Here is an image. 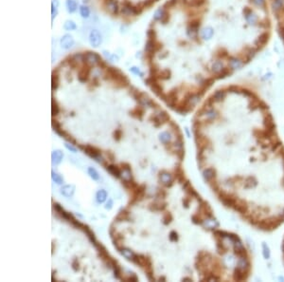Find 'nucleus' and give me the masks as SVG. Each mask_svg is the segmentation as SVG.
I'll return each instance as SVG.
<instances>
[{"mask_svg": "<svg viewBox=\"0 0 284 282\" xmlns=\"http://www.w3.org/2000/svg\"><path fill=\"white\" fill-rule=\"evenodd\" d=\"M89 43L93 48H99L102 43V35L100 30L94 29L89 33Z\"/></svg>", "mask_w": 284, "mask_h": 282, "instance_id": "39448f33", "label": "nucleus"}, {"mask_svg": "<svg viewBox=\"0 0 284 282\" xmlns=\"http://www.w3.org/2000/svg\"><path fill=\"white\" fill-rule=\"evenodd\" d=\"M147 36H148L149 39H152V40H155L156 33H155L154 30H147Z\"/></svg>", "mask_w": 284, "mask_h": 282, "instance_id": "c85d7f7f", "label": "nucleus"}, {"mask_svg": "<svg viewBox=\"0 0 284 282\" xmlns=\"http://www.w3.org/2000/svg\"><path fill=\"white\" fill-rule=\"evenodd\" d=\"M120 252H121V254L123 255L124 257H126L128 260H131V261H133L134 257H135V256H136V254L134 253L132 250L127 249V248H122L120 250Z\"/></svg>", "mask_w": 284, "mask_h": 282, "instance_id": "f3484780", "label": "nucleus"}, {"mask_svg": "<svg viewBox=\"0 0 284 282\" xmlns=\"http://www.w3.org/2000/svg\"><path fill=\"white\" fill-rule=\"evenodd\" d=\"M83 1L84 3H87V2H89V1H90V0H83Z\"/></svg>", "mask_w": 284, "mask_h": 282, "instance_id": "a19ab883", "label": "nucleus"}, {"mask_svg": "<svg viewBox=\"0 0 284 282\" xmlns=\"http://www.w3.org/2000/svg\"><path fill=\"white\" fill-rule=\"evenodd\" d=\"M144 113H145V109L142 107V106H137L136 108H134L133 110L130 111V115L133 117V118H136L138 120H142Z\"/></svg>", "mask_w": 284, "mask_h": 282, "instance_id": "9d476101", "label": "nucleus"}, {"mask_svg": "<svg viewBox=\"0 0 284 282\" xmlns=\"http://www.w3.org/2000/svg\"><path fill=\"white\" fill-rule=\"evenodd\" d=\"M113 136H114V139L118 142V141H120L122 137V131L120 129H116L113 133Z\"/></svg>", "mask_w": 284, "mask_h": 282, "instance_id": "bb28decb", "label": "nucleus"}, {"mask_svg": "<svg viewBox=\"0 0 284 282\" xmlns=\"http://www.w3.org/2000/svg\"><path fill=\"white\" fill-rule=\"evenodd\" d=\"M130 70H131V71H132L134 74H137V75H139V76H143V73H142V72L140 71V69H139L138 68H137V67H132V68H130Z\"/></svg>", "mask_w": 284, "mask_h": 282, "instance_id": "7c9ffc66", "label": "nucleus"}, {"mask_svg": "<svg viewBox=\"0 0 284 282\" xmlns=\"http://www.w3.org/2000/svg\"><path fill=\"white\" fill-rule=\"evenodd\" d=\"M51 14H52V19H54L58 14V7H56L53 4H51Z\"/></svg>", "mask_w": 284, "mask_h": 282, "instance_id": "c756f323", "label": "nucleus"}, {"mask_svg": "<svg viewBox=\"0 0 284 282\" xmlns=\"http://www.w3.org/2000/svg\"><path fill=\"white\" fill-rule=\"evenodd\" d=\"M62 158H63V154H62V152L61 151H54L53 152V154H52V159H53V162H55V163H59L60 162H61V160H62Z\"/></svg>", "mask_w": 284, "mask_h": 282, "instance_id": "5701e85b", "label": "nucleus"}, {"mask_svg": "<svg viewBox=\"0 0 284 282\" xmlns=\"http://www.w3.org/2000/svg\"><path fill=\"white\" fill-rule=\"evenodd\" d=\"M79 12H80V15L84 18V19H87L89 18L90 16V9L85 5H81L80 8H79Z\"/></svg>", "mask_w": 284, "mask_h": 282, "instance_id": "dca6fc26", "label": "nucleus"}, {"mask_svg": "<svg viewBox=\"0 0 284 282\" xmlns=\"http://www.w3.org/2000/svg\"><path fill=\"white\" fill-rule=\"evenodd\" d=\"M72 269H73L75 272H77V271L80 270V264H79L77 258H75V259L72 261Z\"/></svg>", "mask_w": 284, "mask_h": 282, "instance_id": "473e14b6", "label": "nucleus"}, {"mask_svg": "<svg viewBox=\"0 0 284 282\" xmlns=\"http://www.w3.org/2000/svg\"><path fill=\"white\" fill-rule=\"evenodd\" d=\"M80 147L82 149H83L84 153H86L88 156H90L91 158H95L98 159L100 155V150L97 147H94L92 145H80Z\"/></svg>", "mask_w": 284, "mask_h": 282, "instance_id": "6e6552de", "label": "nucleus"}, {"mask_svg": "<svg viewBox=\"0 0 284 282\" xmlns=\"http://www.w3.org/2000/svg\"><path fill=\"white\" fill-rule=\"evenodd\" d=\"M58 85H59V76L57 73H54L52 74V78H51V89L54 90V89H58Z\"/></svg>", "mask_w": 284, "mask_h": 282, "instance_id": "412c9836", "label": "nucleus"}, {"mask_svg": "<svg viewBox=\"0 0 284 282\" xmlns=\"http://www.w3.org/2000/svg\"><path fill=\"white\" fill-rule=\"evenodd\" d=\"M66 147L68 148V149H70V150H72L73 152H75V151H76V149H75V148H74V147H72V146H69L68 144H66Z\"/></svg>", "mask_w": 284, "mask_h": 282, "instance_id": "ea45409f", "label": "nucleus"}, {"mask_svg": "<svg viewBox=\"0 0 284 282\" xmlns=\"http://www.w3.org/2000/svg\"><path fill=\"white\" fill-rule=\"evenodd\" d=\"M82 229H83V230L86 233V235H87V236H88L89 239L93 242V243H94V244L96 243L97 241H96V238H95V235H94V233H93V232L89 229V227H88L87 225H84V224H83V227H82Z\"/></svg>", "mask_w": 284, "mask_h": 282, "instance_id": "6ab92c4d", "label": "nucleus"}, {"mask_svg": "<svg viewBox=\"0 0 284 282\" xmlns=\"http://www.w3.org/2000/svg\"><path fill=\"white\" fill-rule=\"evenodd\" d=\"M197 161L222 204L249 226L284 224V143L270 106L246 84L208 96L192 121Z\"/></svg>", "mask_w": 284, "mask_h": 282, "instance_id": "f257e3e1", "label": "nucleus"}, {"mask_svg": "<svg viewBox=\"0 0 284 282\" xmlns=\"http://www.w3.org/2000/svg\"><path fill=\"white\" fill-rule=\"evenodd\" d=\"M163 12H164V9L163 8H159V9H157L155 12H154V19L155 21H159L162 17L163 15Z\"/></svg>", "mask_w": 284, "mask_h": 282, "instance_id": "a878e982", "label": "nucleus"}, {"mask_svg": "<svg viewBox=\"0 0 284 282\" xmlns=\"http://www.w3.org/2000/svg\"><path fill=\"white\" fill-rule=\"evenodd\" d=\"M77 29L76 23L73 20H66L64 24V30L66 31H72Z\"/></svg>", "mask_w": 284, "mask_h": 282, "instance_id": "a211bd4d", "label": "nucleus"}, {"mask_svg": "<svg viewBox=\"0 0 284 282\" xmlns=\"http://www.w3.org/2000/svg\"><path fill=\"white\" fill-rule=\"evenodd\" d=\"M107 171L110 174H112L114 177L116 178H120L121 175V171L120 169V167H117V165H114V164H110V165H107L106 167Z\"/></svg>", "mask_w": 284, "mask_h": 282, "instance_id": "4468645a", "label": "nucleus"}, {"mask_svg": "<svg viewBox=\"0 0 284 282\" xmlns=\"http://www.w3.org/2000/svg\"><path fill=\"white\" fill-rule=\"evenodd\" d=\"M88 173L90 175V177L93 179H99V174L97 173V171L93 169V168H89L88 169Z\"/></svg>", "mask_w": 284, "mask_h": 282, "instance_id": "cd10ccee", "label": "nucleus"}, {"mask_svg": "<svg viewBox=\"0 0 284 282\" xmlns=\"http://www.w3.org/2000/svg\"><path fill=\"white\" fill-rule=\"evenodd\" d=\"M101 58L97 52L93 51H87L84 53V63L89 66H96V65H100L101 63Z\"/></svg>", "mask_w": 284, "mask_h": 282, "instance_id": "20e7f679", "label": "nucleus"}, {"mask_svg": "<svg viewBox=\"0 0 284 282\" xmlns=\"http://www.w3.org/2000/svg\"><path fill=\"white\" fill-rule=\"evenodd\" d=\"M66 7L69 13H74L78 10V4L76 2V0H66Z\"/></svg>", "mask_w": 284, "mask_h": 282, "instance_id": "f8f14e48", "label": "nucleus"}, {"mask_svg": "<svg viewBox=\"0 0 284 282\" xmlns=\"http://www.w3.org/2000/svg\"><path fill=\"white\" fill-rule=\"evenodd\" d=\"M107 74L108 76L113 79L117 85H120V87H127L129 85V80L126 77L125 74H123L120 69L117 68H107Z\"/></svg>", "mask_w": 284, "mask_h": 282, "instance_id": "f03ea898", "label": "nucleus"}, {"mask_svg": "<svg viewBox=\"0 0 284 282\" xmlns=\"http://www.w3.org/2000/svg\"><path fill=\"white\" fill-rule=\"evenodd\" d=\"M59 112H60V108H59V106L57 104V102L55 101L54 99H52V102H51V113H52V116L58 115Z\"/></svg>", "mask_w": 284, "mask_h": 282, "instance_id": "4be33fe9", "label": "nucleus"}, {"mask_svg": "<svg viewBox=\"0 0 284 282\" xmlns=\"http://www.w3.org/2000/svg\"><path fill=\"white\" fill-rule=\"evenodd\" d=\"M120 165H121L122 170H131V165L127 162H122Z\"/></svg>", "mask_w": 284, "mask_h": 282, "instance_id": "f704fd0d", "label": "nucleus"}, {"mask_svg": "<svg viewBox=\"0 0 284 282\" xmlns=\"http://www.w3.org/2000/svg\"><path fill=\"white\" fill-rule=\"evenodd\" d=\"M52 127L54 128L55 131H57V130L61 129V125H60V124L58 123V121L54 120V119L52 120Z\"/></svg>", "mask_w": 284, "mask_h": 282, "instance_id": "72a5a7b5", "label": "nucleus"}, {"mask_svg": "<svg viewBox=\"0 0 284 282\" xmlns=\"http://www.w3.org/2000/svg\"><path fill=\"white\" fill-rule=\"evenodd\" d=\"M116 221H130V214L128 211H120L115 218Z\"/></svg>", "mask_w": 284, "mask_h": 282, "instance_id": "ddd939ff", "label": "nucleus"}, {"mask_svg": "<svg viewBox=\"0 0 284 282\" xmlns=\"http://www.w3.org/2000/svg\"><path fill=\"white\" fill-rule=\"evenodd\" d=\"M106 6L108 11L113 13V14H117L118 12V4L117 0H106Z\"/></svg>", "mask_w": 284, "mask_h": 282, "instance_id": "9b49d317", "label": "nucleus"}, {"mask_svg": "<svg viewBox=\"0 0 284 282\" xmlns=\"http://www.w3.org/2000/svg\"><path fill=\"white\" fill-rule=\"evenodd\" d=\"M169 239L171 242L176 243V242L179 241V234L175 230H171L169 234Z\"/></svg>", "mask_w": 284, "mask_h": 282, "instance_id": "aec40b11", "label": "nucleus"}, {"mask_svg": "<svg viewBox=\"0 0 284 282\" xmlns=\"http://www.w3.org/2000/svg\"><path fill=\"white\" fill-rule=\"evenodd\" d=\"M126 280L127 281H134V282H137V276L136 275H132V277H127L126 278Z\"/></svg>", "mask_w": 284, "mask_h": 282, "instance_id": "c9c22d12", "label": "nucleus"}, {"mask_svg": "<svg viewBox=\"0 0 284 282\" xmlns=\"http://www.w3.org/2000/svg\"><path fill=\"white\" fill-rule=\"evenodd\" d=\"M90 67H91V66H89V65H87V64H85V65L80 69V71H79L78 77H79V80H80L82 83H85L86 81L88 80L89 73H90Z\"/></svg>", "mask_w": 284, "mask_h": 282, "instance_id": "1a4fd4ad", "label": "nucleus"}, {"mask_svg": "<svg viewBox=\"0 0 284 282\" xmlns=\"http://www.w3.org/2000/svg\"><path fill=\"white\" fill-rule=\"evenodd\" d=\"M113 269H114L115 277L117 278V279H121V270H120V265H118L117 263H116V264L113 266Z\"/></svg>", "mask_w": 284, "mask_h": 282, "instance_id": "393cba45", "label": "nucleus"}, {"mask_svg": "<svg viewBox=\"0 0 284 282\" xmlns=\"http://www.w3.org/2000/svg\"><path fill=\"white\" fill-rule=\"evenodd\" d=\"M52 179H53L54 181L56 182L57 183H63V179H62L58 174L54 173V172H52Z\"/></svg>", "mask_w": 284, "mask_h": 282, "instance_id": "2f4dec72", "label": "nucleus"}, {"mask_svg": "<svg viewBox=\"0 0 284 282\" xmlns=\"http://www.w3.org/2000/svg\"><path fill=\"white\" fill-rule=\"evenodd\" d=\"M121 12L124 15L130 16V15H137V14L140 13V11H138L137 7H134L131 3L125 1L123 4L122 9H121Z\"/></svg>", "mask_w": 284, "mask_h": 282, "instance_id": "423d86ee", "label": "nucleus"}, {"mask_svg": "<svg viewBox=\"0 0 284 282\" xmlns=\"http://www.w3.org/2000/svg\"><path fill=\"white\" fill-rule=\"evenodd\" d=\"M281 250H282V257H283V262H284V238L282 240V246H281Z\"/></svg>", "mask_w": 284, "mask_h": 282, "instance_id": "4c0bfd02", "label": "nucleus"}, {"mask_svg": "<svg viewBox=\"0 0 284 282\" xmlns=\"http://www.w3.org/2000/svg\"><path fill=\"white\" fill-rule=\"evenodd\" d=\"M52 4L55 5L56 7H58L59 6V1H58V0H52Z\"/></svg>", "mask_w": 284, "mask_h": 282, "instance_id": "58836bf2", "label": "nucleus"}, {"mask_svg": "<svg viewBox=\"0 0 284 282\" xmlns=\"http://www.w3.org/2000/svg\"><path fill=\"white\" fill-rule=\"evenodd\" d=\"M106 197H107V194L104 190H100L97 193V200L100 203L105 200Z\"/></svg>", "mask_w": 284, "mask_h": 282, "instance_id": "b1692460", "label": "nucleus"}, {"mask_svg": "<svg viewBox=\"0 0 284 282\" xmlns=\"http://www.w3.org/2000/svg\"><path fill=\"white\" fill-rule=\"evenodd\" d=\"M145 190H146V185L141 184L138 185L135 190L132 191V198L130 200V204H135V203L138 200H141L144 198L145 196Z\"/></svg>", "mask_w": 284, "mask_h": 282, "instance_id": "7ed1b4c3", "label": "nucleus"}, {"mask_svg": "<svg viewBox=\"0 0 284 282\" xmlns=\"http://www.w3.org/2000/svg\"><path fill=\"white\" fill-rule=\"evenodd\" d=\"M122 185L126 188V189H129V190H135L136 188L138 186V184L137 183H135L133 181V179H123L122 182Z\"/></svg>", "mask_w": 284, "mask_h": 282, "instance_id": "2eb2a0df", "label": "nucleus"}, {"mask_svg": "<svg viewBox=\"0 0 284 282\" xmlns=\"http://www.w3.org/2000/svg\"><path fill=\"white\" fill-rule=\"evenodd\" d=\"M60 44H61L62 49L69 50V49H71L74 46L75 41H74L73 36L71 34H65V35H63V37L61 38Z\"/></svg>", "mask_w": 284, "mask_h": 282, "instance_id": "0eeeda50", "label": "nucleus"}, {"mask_svg": "<svg viewBox=\"0 0 284 282\" xmlns=\"http://www.w3.org/2000/svg\"><path fill=\"white\" fill-rule=\"evenodd\" d=\"M107 157L110 161H115V157H114V154L111 152V151H108L107 152Z\"/></svg>", "mask_w": 284, "mask_h": 282, "instance_id": "e433bc0d", "label": "nucleus"}]
</instances>
